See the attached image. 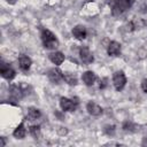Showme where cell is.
<instances>
[{
    "instance_id": "obj_19",
    "label": "cell",
    "mask_w": 147,
    "mask_h": 147,
    "mask_svg": "<svg viewBox=\"0 0 147 147\" xmlns=\"http://www.w3.org/2000/svg\"><path fill=\"white\" fill-rule=\"evenodd\" d=\"M123 129H124V131L133 132V131H136L134 129H137V126H136V125H133V124H132V123H130V122H125V123H124V125H123Z\"/></svg>"
},
{
    "instance_id": "obj_11",
    "label": "cell",
    "mask_w": 147,
    "mask_h": 147,
    "mask_svg": "<svg viewBox=\"0 0 147 147\" xmlns=\"http://www.w3.org/2000/svg\"><path fill=\"white\" fill-rule=\"evenodd\" d=\"M31 64H32V61H31V59L29 56H26V55H21L20 56V59H18V65H20V69L22 71H24V72L29 71Z\"/></svg>"
},
{
    "instance_id": "obj_2",
    "label": "cell",
    "mask_w": 147,
    "mask_h": 147,
    "mask_svg": "<svg viewBox=\"0 0 147 147\" xmlns=\"http://www.w3.org/2000/svg\"><path fill=\"white\" fill-rule=\"evenodd\" d=\"M133 3H134V0H113L111 13L114 16H119L125 10L130 9Z\"/></svg>"
},
{
    "instance_id": "obj_7",
    "label": "cell",
    "mask_w": 147,
    "mask_h": 147,
    "mask_svg": "<svg viewBox=\"0 0 147 147\" xmlns=\"http://www.w3.org/2000/svg\"><path fill=\"white\" fill-rule=\"evenodd\" d=\"M24 93H25V91L23 90L22 85H15V84H13L9 87V94H10V96L14 100H20L24 95Z\"/></svg>"
},
{
    "instance_id": "obj_16",
    "label": "cell",
    "mask_w": 147,
    "mask_h": 147,
    "mask_svg": "<svg viewBox=\"0 0 147 147\" xmlns=\"http://www.w3.org/2000/svg\"><path fill=\"white\" fill-rule=\"evenodd\" d=\"M41 116V113L38 108H34V107H30L28 109V117L30 118V121H34L37 118H39Z\"/></svg>"
},
{
    "instance_id": "obj_25",
    "label": "cell",
    "mask_w": 147,
    "mask_h": 147,
    "mask_svg": "<svg viewBox=\"0 0 147 147\" xmlns=\"http://www.w3.org/2000/svg\"><path fill=\"white\" fill-rule=\"evenodd\" d=\"M8 3H10V5H14L15 2H16V0H6Z\"/></svg>"
},
{
    "instance_id": "obj_10",
    "label": "cell",
    "mask_w": 147,
    "mask_h": 147,
    "mask_svg": "<svg viewBox=\"0 0 147 147\" xmlns=\"http://www.w3.org/2000/svg\"><path fill=\"white\" fill-rule=\"evenodd\" d=\"M72 34L77 40H84L86 38L87 32H86V29L84 25H76L72 29Z\"/></svg>"
},
{
    "instance_id": "obj_6",
    "label": "cell",
    "mask_w": 147,
    "mask_h": 147,
    "mask_svg": "<svg viewBox=\"0 0 147 147\" xmlns=\"http://www.w3.org/2000/svg\"><path fill=\"white\" fill-rule=\"evenodd\" d=\"M0 74H1V76L5 78V79H7V80H10V79H13L14 77H15V70L11 68V67H9V65H7L6 63H1V67H0Z\"/></svg>"
},
{
    "instance_id": "obj_22",
    "label": "cell",
    "mask_w": 147,
    "mask_h": 147,
    "mask_svg": "<svg viewBox=\"0 0 147 147\" xmlns=\"http://www.w3.org/2000/svg\"><path fill=\"white\" fill-rule=\"evenodd\" d=\"M107 82H108V79H107V78H103V79L100 82V88H105V87L107 86Z\"/></svg>"
},
{
    "instance_id": "obj_3",
    "label": "cell",
    "mask_w": 147,
    "mask_h": 147,
    "mask_svg": "<svg viewBox=\"0 0 147 147\" xmlns=\"http://www.w3.org/2000/svg\"><path fill=\"white\" fill-rule=\"evenodd\" d=\"M78 106V100L77 98L75 99H68V98H64L62 96L60 99V107L63 111H74Z\"/></svg>"
},
{
    "instance_id": "obj_17",
    "label": "cell",
    "mask_w": 147,
    "mask_h": 147,
    "mask_svg": "<svg viewBox=\"0 0 147 147\" xmlns=\"http://www.w3.org/2000/svg\"><path fill=\"white\" fill-rule=\"evenodd\" d=\"M63 79L65 80V83H68L69 85H76L77 84V78L74 74L71 72H63Z\"/></svg>"
},
{
    "instance_id": "obj_20",
    "label": "cell",
    "mask_w": 147,
    "mask_h": 147,
    "mask_svg": "<svg viewBox=\"0 0 147 147\" xmlns=\"http://www.w3.org/2000/svg\"><path fill=\"white\" fill-rule=\"evenodd\" d=\"M103 131L108 136H114V133H115V126L114 125H107V126H105Z\"/></svg>"
},
{
    "instance_id": "obj_14",
    "label": "cell",
    "mask_w": 147,
    "mask_h": 147,
    "mask_svg": "<svg viewBox=\"0 0 147 147\" xmlns=\"http://www.w3.org/2000/svg\"><path fill=\"white\" fill-rule=\"evenodd\" d=\"M49 60H51L54 64L60 65V64L64 61V55H63V53H61V52H54V53H51V54H49Z\"/></svg>"
},
{
    "instance_id": "obj_12",
    "label": "cell",
    "mask_w": 147,
    "mask_h": 147,
    "mask_svg": "<svg viewBox=\"0 0 147 147\" xmlns=\"http://www.w3.org/2000/svg\"><path fill=\"white\" fill-rule=\"evenodd\" d=\"M86 110L92 116H100L102 114V108L99 105H96L95 102H92V101H90L86 105Z\"/></svg>"
},
{
    "instance_id": "obj_5",
    "label": "cell",
    "mask_w": 147,
    "mask_h": 147,
    "mask_svg": "<svg viewBox=\"0 0 147 147\" xmlns=\"http://www.w3.org/2000/svg\"><path fill=\"white\" fill-rule=\"evenodd\" d=\"M47 76H48V79L52 83H55V84H57L59 82H61L63 79V72L57 68L49 69L48 72H47Z\"/></svg>"
},
{
    "instance_id": "obj_18",
    "label": "cell",
    "mask_w": 147,
    "mask_h": 147,
    "mask_svg": "<svg viewBox=\"0 0 147 147\" xmlns=\"http://www.w3.org/2000/svg\"><path fill=\"white\" fill-rule=\"evenodd\" d=\"M29 131H30V134L34 139H37V138L40 137V126L39 125H32V126H30Z\"/></svg>"
},
{
    "instance_id": "obj_15",
    "label": "cell",
    "mask_w": 147,
    "mask_h": 147,
    "mask_svg": "<svg viewBox=\"0 0 147 147\" xmlns=\"http://www.w3.org/2000/svg\"><path fill=\"white\" fill-rule=\"evenodd\" d=\"M25 134H26V130H25V127H24V123L22 122V123L14 130L13 136H14L16 139H23V138L25 137Z\"/></svg>"
},
{
    "instance_id": "obj_13",
    "label": "cell",
    "mask_w": 147,
    "mask_h": 147,
    "mask_svg": "<svg viewBox=\"0 0 147 147\" xmlns=\"http://www.w3.org/2000/svg\"><path fill=\"white\" fill-rule=\"evenodd\" d=\"M82 79L86 86H92L96 80V75L93 71H85L82 76Z\"/></svg>"
},
{
    "instance_id": "obj_26",
    "label": "cell",
    "mask_w": 147,
    "mask_h": 147,
    "mask_svg": "<svg viewBox=\"0 0 147 147\" xmlns=\"http://www.w3.org/2000/svg\"><path fill=\"white\" fill-rule=\"evenodd\" d=\"M6 145V141H5V138H1V146H5Z\"/></svg>"
},
{
    "instance_id": "obj_9",
    "label": "cell",
    "mask_w": 147,
    "mask_h": 147,
    "mask_svg": "<svg viewBox=\"0 0 147 147\" xmlns=\"http://www.w3.org/2000/svg\"><path fill=\"white\" fill-rule=\"evenodd\" d=\"M107 53L110 56H118L121 54V44L113 40L109 42V45L107 46Z\"/></svg>"
},
{
    "instance_id": "obj_24",
    "label": "cell",
    "mask_w": 147,
    "mask_h": 147,
    "mask_svg": "<svg viewBox=\"0 0 147 147\" xmlns=\"http://www.w3.org/2000/svg\"><path fill=\"white\" fill-rule=\"evenodd\" d=\"M55 115H56V116H59V118H60V119H63V117H62V115H61L60 113H57V111H55Z\"/></svg>"
},
{
    "instance_id": "obj_4",
    "label": "cell",
    "mask_w": 147,
    "mask_h": 147,
    "mask_svg": "<svg viewBox=\"0 0 147 147\" xmlns=\"http://www.w3.org/2000/svg\"><path fill=\"white\" fill-rule=\"evenodd\" d=\"M113 84L117 91H122L126 84V77L123 71H116L113 76Z\"/></svg>"
},
{
    "instance_id": "obj_23",
    "label": "cell",
    "mask_w": 147,
    "mask_h": 147,
    "mask_svg": "<svg viewBox=\"0 0 147 147\" xmlns=\"http://www.w3.org/2000/svg\"><path fill=\"white\" fill-rule=\"evenodd\" d=\"M142 146H147V138H144V140H142V144H141Z\"/></svg>"
},
{
    "instance_id": "obj_1",
    "label": "cell",
    "mask_w": 147,
    "mask_h": 147,
    "mask_svg": "<svg viewBox=\"0 0 147 147\" xmlns=\"http://www.w3.org/2000/svg\"><path fill=\"white\" fill-rule=\"evenodd\" d=\"M41 41L44 44V47L47 49H55L59 46V40L56 36L47 29L41 30Z\"/></svg>"
},
{
    "instance_id": "obj_8",
    "label": "cell",
    "mask_w": 147,
    "mask_h": 147,
    "mask_svg": "<svg viewBox=\"0 0 147 147\" xmlns=\"http://www.w3.org/2000/svg\"><path fill=\"white\" fill-rule=\"evenodd\" d=\"M79 56H80V60L83 61V63H85V64H90L94 60L93 54L91 53V51L87 47H80V49H79Z\"/></svg>"
},
{
    "instance_id": "obj_21",
    "label": "cell",
    "mask_w": 147,
    "mask_h": 147,
    "mask_svg": "<svg viewBox=\"0 0 147 147\" xmlns=\"http://www.w3.org/2000/svg\"><path fill=\"white\" fill-rule=\"evenodd\" d=\"M141 88H142L144 92L147 93V79H142V82H141Z\"/></svg>"
}]
</instances>
